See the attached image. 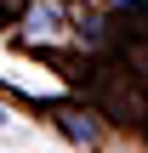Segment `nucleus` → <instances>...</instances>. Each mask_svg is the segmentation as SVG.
<instances>
[{
  "label": "nucleus",
  "instance_id": "nucleus-1",
  "mask_svg": "<svg viewBox=\"0 0 148 153\" xmlns=\"http://www.w3.org/2000/svg\"><path fill=\"white\" fill-rule=\"evenodd\" d=\"M63 131H68L74 142H91V136H97V125H91V114H80V108H68V114H63Z\"/></svg>",
  "mask_w": 148,
  "mask_h": 153
},
{
  "label": "nucleus",
  "instance_id": "nucleus-2",
  "mask_svg": "<svg viewBox=\"0 0 148 153\" xmlns=\"http://www.w3.org/2000/svg\"><path fill=\"white\" fill-rule=\"evenodd\" d=\"M0 119H6V108H0Z\"/></svg>",
  "mask_w": 148,
  "mask_h": 153
}]
</instances>
